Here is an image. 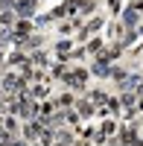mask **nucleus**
Segmentation results:
<instances>
[{
  "mask_svg": "<svg viewBox=\"0 0 143 146\" xmlns=\"http://www.w3.org/2000/svg\"><path fill=\"white\" fill-rule=\"evenodd\" d=\"M73 38L70 35H64V38H58V41H53V53H56V58H67L70 62V53H73Z\"/></svg>",
  "mask_w": 143,
  "mask_h": 146,
  "instance_id": "4",
  "label": "nucleus"
},
{
  "mask_svg": "<svg viewBox=\"0 0 143 146\" xmlns=\"http://www.w3.org/2000/svg\"><path fill=\"white\" fill-rule=\"evenodd\" d=\"M29 58H32V64L35 67H41V70H50V53H47V47H41V50H35V53H29Z\"/></svg>",
  "mask_w": 143,
  "mask_h": 146,
  "instance_id": "7",
  "label": "nucleus"
},
{
  "mask_svg": "<svg viewBox=\"0 0 143 146\" xmlns=\"http://www.w3.org/2000/svg\"><path fill=\"white\" fill-rule=\"evenodd\" d=\"M117 129H120V120H117V117H105V120H102V126H99V131H102L105 137H114V135H117Z\"/></svg>",
  "mask_w": 143,
  "mask_h": 146,
  "instance_id": "10",
  "label": "nucleus"
},
{
  "mask_svg": "<svg viewBox=\"0 0 143 146\" xmlns=\"http://www.w3.org/2000/svg\"><path fill=\"white\" fill-rule=\"evenodd\" d=\"M120 21H123V27H128V29H140V21H143V15H140V6H137V3L126 6V12L120 15Z\"/></svg>",
  "mask_w": 143,
  "mask_h": 146,
  "instance_id": "2",
  "label": "nucleus"
},
{
  "mask_svg": "<svg viewBox=\"0 0 143 146\" xmlns=\"http://www.w3.org/2000/svg\"><path fill=\"white\" fill-rule=\"evenodd\" d=\"M85 50H88V56H99V53L105 50V41L99 38V35H97V38H93V35H91V38L85 41Z\"/></svg>",
  "mask_w": 143,
  "mask_h": 146,
  "instance_id": "11",
  "label": "nucleus"
},
{
  "mask_svg": "<svg viewBox=\"0 0 143 146\" xmlns=\"http://www.w3.org/2000/svg\"><path fill=\"white\" fill-rule=\"evenodd\" d=\"M76 114L82 117V120H93L97 117V105H93V100H88V96H76Z\"/></svg>",
  "mask_w": 143,
  "mask_h": 146,
  "instance_id": "3",
  "label": "nucleus"
},
{
  "mask_svg": "<svg viewBox=\"0 0 143 146\" xmlns=\"http://www.w3.org/2000/svg\"><path fill=\"white\" fill-rule=\"evenodd\" d=\"M47 85H50V82H29V94H32L38 102L50 96V88H47Z\"/></svg>",
  "mask_w": 143,
  "mask_h": 146,
  "instance_id": "8",
  "label": "nucleus"
},
{
  "mask_svg": "<svg viewBox=\"0 0 143 146\" xmlns=\"http://www.w3.org/2000/svg\"><path fill=\"white\" fill-rule=\"evenodd\" d=\"M18 21V12L15 9H0V29H12Z\"/></svg>",
  "mask_w": 143,
  "mask_h": 146,
  "instance_id": "9",
  "label": "nucleus"
},
{
  "mask_svg": "<svg viewBox=\"0 0 143 146\" xmlns=\"http://www.w3.org/2000/svg\"><path fill=\"white\" fill-rule=\"evenodd\" d=\"M12 32H15L18 38H26V35L35 32V21H32V18H18L15 27H12Z\"/></svg>",
  "mask_w": 143,
  "mask_h": 146,
  "instance_id": "5",
  "label": "nucleus"
},
{
  "mask_svg": "<svg viewBox=\"0 0 143 146\" xmlns=\"http://www.w3.org/2000/svg\"><path fill=\"white\" fill-rule=\"evenodd\" d=\"M88 146H97V143H88Z\"/></svg>",
  "mask_w": 143,
  "mask_h": 146,
  "instance_id": "12",
  "label": "nucleus"
},
{
  "mask_svg": "<svg viewBox=\"0 0 143 146\" xmlns=\"http://www.w3.org/2000/svg\"><path fill=\"white\" fill-rule=\"evenodd\" d=\"M47 35L41 32V29H35L32 35H26V38H21L15 47H21V50H26V53H35V50H41V47H47Z\"/></svg>",
  "mask_w": 143,
  "mask_h": 146,
  "instance_id": "1",
  "label": "nucleus"
},
{
  "mask_svg": "<svg viewBox=\"0 0 143 146\" xmlns=\"http://www.w3.org/2000/svg\"><path fill=\"white\" fill-rule=\"evenodd\" d=\"M73 105H76V94L70 88H64L62 94L56 96V108H73Z\"/></svg>",
  "mask_w": 143,
  "mask_h": 146,
  "instance_id": "6",
  "label": "nucleus"
}]
</instances>
